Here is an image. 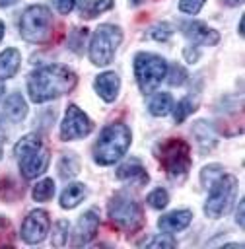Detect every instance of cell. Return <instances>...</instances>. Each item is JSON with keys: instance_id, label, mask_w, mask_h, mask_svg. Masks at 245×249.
<instances>
[{"instance_id": "d590c367", "label": "cell", "mask_w": 245, "mask_h": 249, "mask_svg": "<svg viewBox=\"0 0 245 249\" xmlns=\"http://www.w3.org/2000/svg\"><path fill=\"white\" fill-rule=\"evenodd\" d=\"M243 208H245V202L241 200L239 204H237V224H239V228H243Z\"/></svg>"}, {"instance_id": "60d3db41", "label": "cell", "mask_w": 245, "mask_h": 249, "mask_svg": "<svg viewBox=\"0 0 245 249\" xmlns=\"http://www.w3.org/2000/svg\"><path fill=\"white\" fill-rule=\"evenodd\" d=\"M2 37H4V23L0 21V41H2Z\"/></svg>"}, {"instance_id": "7bdbcfd3", "label": "cell", "mask_w": 245, "mask_h": 249, "mask_svg": "<svg viewBox=\"0 0 245 249\" xmlns=\"http://www.w3.org/2000/svg\"><path fill=\"white\" fill-rule=\"evenodd\" d=\"M132 4H140V0H132Z\"/></svg>"}, {"instance_id": "e0dca14e", "label": "cell", "mask_w": 245, "mask_h": 249, "mask_svg": "<svg viewBox=\"0 0 245 249\" xmlns=\"http://www.w3.org/2000/svg\"><path fill=\"white\" fill-rule=\"evenodd\" d=\"M19 62H21V56H19V51L10 47L6 51H2L0 54V80H8V78H14L19 70Z\"/></svg>"}, {"instance_id": "4316f807", "label": "cell", "mask_w": 245, "mask_h": 249, "mask_svg": "<svg viewBox=\"0 0 245 249\" xmlns=\"http://www.w3.org/2000/svg\"><path fill=\"white\" fill-rule=\"evenodd\" d=\"M146 202L152 206V208H158V210H161V208H165L167 206V202H169V195H167V191L165 189H154L148 196H146Z\"/></svg>"}, {"instance_id": "4dcf8cb0", "label": "cell", "mask_w": 245, "mask_h": 249, "mask_svg": "<svg viewBox=\"0 0 245 249\" xmlns=\"http://www.w3.org/2000/svg\"><path fill=\"white\" fill-rule=\"evenodd\" d=\"M146 247H150V249H171V247H175V239L169 235V233H159V235H156L154 239H150L148 243H146Z\"/></svg>"}, {"instance_id": "83f0119b", "label": "cell", "mask_w": 245, "mask_h": 249, "mask_svg": "<svg viewBox=\"0 0 245 249\" xmlns=\"http://www.w3.org/2000/svg\"><path fill=\"white\" fill-rule=\"evenodd\" d=\"M148 35L152 39H156V41H167L173 35V27L169 23H165V21H159V23H156V25H152L148 29Z\"/></svg>"}, {"instance_id": "7c38bea8", "label": "cell", "mask_w": 245, "mask_h": 249, "mask_svg": "<svg viewBox=\"0 0 245 249\" xmlns=\"http://www.w3.org/2000/svg\"><path fill=\"white\" fill-rule=\"evenodd\" d=\"M97 228H99V214L97 210H86L78 224H76V230L72 231V245L78 247V245H88L95 233H97Z\"/></svg>"}, {"instance_id": "9a60e30c", "label": "cell", "mask_w": 245, "mask_h": 249, "mask_svg": "<svg viewBox=\"0 0 245 249\" xmlns=\"http://www.w3.org/2000/svg\"><path fill=\"white\" fill-rule=\"evenodd\" d=\"M117 179L121 181H134L138 185H146L148 183V173L142 165V161L138 158H128L126 161H122L117 167Z\"/></svg>"}, {"instance_id": "277c9868", "label": "cell", "mask_w": 245, "mask_h": 249, "mask_svg": "<svg viewBox=\"0 0 245 249\" xmlns=\"http://www.w3.org/2000/svg\"><path fill=\"white\" fill-rule=\"evenodd\" d=\"M109 220L122 231L134 233L144 226V212L136 198L126 193H117L109 200Z\"/></svg>"}, {"instance_id": "8d00e7d4", "label": "cell", "mask_w": 245, "mask_h": 249, "mask_svg": "<svg viewBox=\"0 0 245 249\" xmlns=\"http://www.w3.org/2000/svg\"><path fill=\"white\" fill-rule=\"evenodd\" d=\"M241 2H243V0H224L226 6H239Z\"/></svg>"}, {"instance_id": "f35d334b", "label": "cell", "mask_w": 245, "mask_h": 249, "mask_svg": "<svg viewBox=\"0 0 245 249\" xmlns=\"http://www.w3.org/2000/svg\"><path fill=\"white\" fill-rule=\"evenodd\" d=\"M4 91H6V88H4V82L0 80V99H2V95H4Z\"/></svg>"}, {"instance_id": "603a6c76", "label": "cell", "mask_w": 245, "mask_h": 249, "mask_svg": "<svg viewBox=\"0 0 245 249\" xmlns=\"http://www.w3.org/2000/svg\"><path fill=\"white\" fill-rule=\"evenodd\" d=\"M31 195H33V198H35L37 202H45V200H49V198L54 195V181H52L51 177L41 179L39 183L33 185Z\"/></svg>"}, {"instance_id": "ac0fdd59", "label": "cell", "mask_w": 245, "mask_h": 249, "mask_svg": "<svg viewBox=\"0 0 245 249\" xmlns=\"http://www.w3.org/2000/svg\"><path fill=\"white\" fill-rule=\"evenodd\" d=\"M86 195H88V191H86L84 183H70L64 187L62 195H60V206L70 210V208L78 206L86 198Z\"/></svg>"}, {"instance_id": "ab89813d", "label": "cell", "mask_w": 245, "mask_h": 249, "mask_svg": "<svg viewBox=\"0 0 245 249\" xmlns=\"http://www.w3.org/2000/svg\"><path fill=\"white\" fill-rule=\"evenodd\" d=\"M239 35H243V18L239 19Z\"/></svg>"}, {"instance_id": "6da1fadb", "label": "cell", "mask_w": 245, "mask_h": 249, "mask_svg": "<svg viewBox=\"0 0 245 249\" xmlns=\"http://www.w3.org/2000/svg\"><path fill=\"white\" fill-rule=\"evenodd\" d=\"M78 84V76L60 64H49L33 70L27 78V91L33 103H45L70 93Z\"/></svg>"}, {"instance_id": "8992f818", "label": "cell", "mask_w": 245, "mask_h": 249, "mask_svg": "<svg viewBox=\"0 0 245 249\" xmlns=\"http://www.w3.org/2000/svg\"><path fill=\"white\" fill-rule=\"evenodd\" d=\"M122 41V31L117 25L101 23L89 41V60L95 66H107L113 58Z\"/></svg>"}, {"instance_id": "d6a6232c", "label": "cell", "mask_w": 245, "mask_h": 249, "mask_svg": "<svg viewBox=\"0 0 245 249\" xmlns=\"http://www.w3.org/2000/svg\"><path fill=\"white\" fill-rule=\"evenodd\" d=\"M206 0H179V10L183 14H189V16H196L202 6H204Z\"/></svg>"}, {"instance_id": "b9f144b4", "label": "cell", "mask_w": 245, "mask_h": 249, "mask_svg": "<svg viewBox=\"0 0 245 249\" xmlns=\"http://www.w3.org/2000/svg\"><path fill=\"white\" fill-rule=\"evenodd\" d=\"M2 154H4V146H2V136H0V160H2Z\"/></svg>"}, {"instance_id": "52a82bcc", "label": "cell", "mask_w": 245, "mask_h": 249, "mask_svg": "<svg viewBox=\"0 0 245 249\" xmlns=\"http://www.w3.org/2000/svg\"><path fill=\"white\" fill-rule=\"evenodd\" d=\"M134 76L142 93H152L167 76V62L154 53H138L134 56Z\"/></svg>"}, {"instance_id": "7402d4cb", "label": "cell", "mask_w": 245, "mask_h": 249, "mask_svg": "<svg viewBox=\"0 0 245 249\" xmlns=\"http://www.w3.org/2000/svg\"><path fill=\"white\" fill-rule=\"evenodd\" d=\"M148 109H150V113L154 117H165L173 109V97L169 93H165V91H159L148 101Z\"/></svg>"}, {"instance_id": "f1b7e54d", "label": "cell", "mask_w": 245, "mask_h": 249, "mask_svg": "<svg viewBox=\"0 0 245 249\" xmlns=\"http://www.w3.org/2000/svg\"><path fill=\"white\" fill-rule=\"evenodd\" d=\"M167 72H169L167 82H169V86H173V88L185 84V80L189 78V76H187V70H185L181 64H177V62H173L171 66H167Z\"/></svg>"}, {"instance_id": "30bf717a", "label": "cell", "mask_w": 245, "mask_h": 249, "mask_svg": "<svg viewBox=\"0 0 245 249\" xmlns=\"http://www.w3.org/2000/svg\"><path fill=\"white\" fill-rule=\"evenodd\" d=\"M93 124L91 121L88 119V115L76 107V105H68L66 113H64V119H62V124H60V138L62 140H78V138H84L91 132Z\"/></svg>"}, {"instance_id": "8fae6325", "label": "cell", "mask_w": 245, "mask_h": 249, "mask_svg": "<svg viewBox=\"0 0 245 249\" xmlns=\"http://www.w3.org/2000/svg\"><path fill=\"white\" fill-rule=\"evenodd\" d=\"M49 233V214L47 210L43 208H37V210H31L23 224H21V230H19V235L21 239L27 243V245H35V243H41Z\"/></svg>"}, {"instance_id": "836d02e7", "label": "cell", "mask_w": 245, "mask_h": 249, "mask_svg": "<svg viewBox=\"0 0 245 249\" xmlns=\"http://www.w3.org/2000/svg\"><path fill=\"white\" fill-rule=\"evenodd\" d=\"M52 4H54V8H56V12L58 14H70L72 10H74V6H76V0H52Z\"/></svg>"}, {"instance_id": "484cf974", "label": "cell", "mask_w": 245, "mask_h": 249, "mask_svg": "<svg viewBox=\"0 0 245 249\" xmlns=\"http://www.w3.org/2000/svg\"><path fill=\"white\" fill-rule=\"evenodd\" d=\"M58 169H60V175H62V177H72V175H76V173H78L80 163H78L76 156L68 152V154H64V156H62Z\"/></svg>"}, {"instance_id": "4fadbf2b", "label": "cell", "mask_w": 245, "mask_h": 249, "mask_svg": "<svg viewBox=\"0 0 245 249\" xmlns=\"http://www.w3.org/2000/svg\"><path fill=\"white\" fill-rule=\"evenodd\" d=\"M183 29H185V35L189 39H192L196 45H216L220 41V33L212 27H208L204 21H189V23H183Z\"/></svg>"}, {"instance_id": "e575fe53", "label": "cell", "mask_w": 245, "mask_h": 249, "mask_svg": "<svg viewBox=\"0 0 245 249\" xmlns=\"http://www.w3.org/2000/svg\"><path fill=\"white\" fill-rule=\"evenodd\" d=\"M185 58L189 60V62H196V58H198V51H196V47L192 45V47H189V49H185Z\"/></svg>"}, {"instance_id": "5b68a950", "label": "cell", "mask_w": 245, "mask_h": 249, "mask_svg": "<svg viewBox=\"0 0 245 249\" xmlns=\"http://www.w3.org/2000/svg\"><path fill=\"white\" fill-rule=\"evenodd\" d=\"M19 35L27 43H47L52 35V16L43 4L29 6L19 19Z\"/></svg>"}, {"instance_id": "f546056e", "label": "cell", "mask_w": 245, "mask_h": 249, "mask_svg": "<svg viewBox=\"0 0 245 249\" xmlns=\"http://www.w3.org/2000/svg\"><path fill=\"white\" fill-rule=\"evenodd\" d=\"M222 171H224V167H222L220 163H210V165L202 167V173H200L202 185H204V187H210V185L222 175Z\"/></svg>"}, {"instance_id": "3957f363", "label": "cell", "mask_w": 245, "mask_h": 249, "mask_svg": "<svg viewBox=\"0 0 245 249\" xmlns=\"http://www.w3.org/2000/svg\"><path fill=\"white\" fill-rule=\"evenodd\" d=\"M130 140H132V134L126 124H122V123L107 124L101 130V134L95 142V148H93L95 163H99V165L117 163L128 152Z\"/></svg>"}, {"instance_id": "d6986e66", "label": "cell", "mask_w": 245, "mask_h": 249, "mask_svg": "<svg viewBox=\"0 0 245 249\" xmlns=\"http://www.w3.org/2000/svg\"><path fill=\"white\" fill-rule=\"evenodd\" d=\"M192 134H194V138L198 142L200 152H208L210 148L216 146V134H214V130H212V126L208 123L196 121L194 126H192Z\"/></svg>"}, {"instance_id": "44dd1931", "label": "cell", "mask_w": 245, "mask_h": 249, "mask_svg": "<svg viewBox=\"0 0 245 249\" xmlns=\"http://www.w3.org/2000/svg\"><path fill=\"white\" fill-rule=\"evenodd\" d=\"M113 0H80L78 2V12L84 19H91L107 10L113 8Z\"/></svg>"}, {"instance_id": "2e32d148", "label": "cell", "mask_w": 245, "mask_h": 249, "mask_svg": "<svg viewBox=\"0 0 245 249\" xmlns=\"http://www.w3.org/2000/svg\"><path fill=\"white\" fill-rule=\"evenodd\" d=\"M191 220H192V212L191 210H187V208L173 210V212H169V214L159 218L158 228L161 231H165V233H175V231H183L191 224Z\"/></svg>"}, {"instance_id": "ffe728a7", "label": "cell", "mask_w": 245, "mask_h": 249, "mask_svg": "<svg viewBox=\"0 0 245 249\" xmlns=\"http://www.w3.org/2000/svg\"><path fill=\"white\" fill-rule=\"evenodd\" d=\"M4 113L10 121L18 123V121H23V117L27 115V105L21 97V93H10L6 103H4Z\"/></svg>"}, {"instance_id": "74e56055", "label": "cell", "mask_w": 245, "mask_h": 249, "mask_svg": "<svg viewBox=\"0 0 245 249\" xmlns=\"http://www.w3.org/2000/svg\"><path fill=\"white\" fill-rule=\"evenodd\" d=\"M16 0H0V6H10V4H14Z\"/></svg>"}, {"instance_id": "1f68e13d", "label": "cell", "mask_w": 245, "mask_h": 249, "mask_svg": "<svg viewBox=\"0 0 245 249\" xmlns=\"http://www.w3.org/2000/svg\"><path fill=\"white\" fill-rule=\"evenodd\" d=\"M86 29H74L72 35H70V41H68V47L72 53H82L84 51V41H86Z\"/></svg>"}, {"instance_id": "cb8c5ba5", "label": "cell", "mask_w": 245, "mask_h": 249, "mask_svg": "<svg viewBox=\"0 0 245 249\" xmlns=\"http://www.w3.org/2000/svg\"><path fill=\"white\" fill-rule=\"evenodd\" d=\"M68 222L66 220H58L54 226H52V233H51V243L54 247H64L66 239H68Z\"/></svg>"}, {"instance_id": "d4e9b609", "label": "cell", "mask_w": 245, "mask_h": 249, "mask_svg": "<svg viewBox=\"0 0 245 249\" xmlns=\"http://www.w3.org/2000/svg\"><path fill=\"white\" fill-rule=\"evenodd\" d=\"M173 119H175V123H183L192 111H194V103H192V99H189V97H183L177 105H173Z\"/></svg>"}, {"instance_id": "ba28073f", "label": "cell", "mask_w": 245, "mask_h": 249, "mask_svg": "<svg viewBox=\"0 0 245 249\" xmlns=\"http://www.w3.org/2000/svg\"><path fill=\"white\" fill-rule=\"evenodd\" d=\"M210 193H208V198H206V204H204V214L212 220L224 216L231 206H233V200H235V195H237V179L233 175H220L210 187Z\"/></svg>"}, {"instance_id": "5bb4252c", "label": "cell", "mask_w": 245, "mask_h": 249, "mask_svg": "<svg viewBox=\"0 0 245 249\" xmlns=\"http://www.w3.org/2000/svg\"><path fill=\"white\" fill-rule=\"evenodd\" d=\"M93 88L97 91V95L111 103L117 99L119 95V89H121V80H119V74L117 72H101L99 76H95V82H93Z\"/></svg>"}, {"instance_id": "9c48e42d", "label": "cell", "mask_w": 245, "mask_h": 249, "mask_svg": "<svg viewBox=\"0 0 245 249\" xmlns=\"http://www.w3.org/2000/svg\"><path fill=\"white\" fill-rule=\"evenodd\" d=\"M158 160L169 175H183L191 167V148L181 138L163 140L158 146Z\"/></svg>"}, {"instance_id": "7a4b0ae2", "label": "cell", "mask_w": 245, "mask_h": 249, "mask_svg": "<svg viewBox=\"0 0 245 249\" xmlns=\"http://www.w3.org/2000/svg\"><path fill=\"white\" fill-rule=\"evenodd\" d=\"M14 154L19 161V171L25 179H35L45 173L51 161L49 148L37 132H29L18 140L14 146Z\"/></svg>"}]
</instances>
